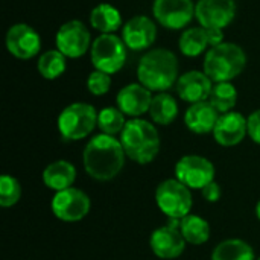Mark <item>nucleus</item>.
<instances>
[{"label": "nucleus", "mask_w": 260, "mask_h": 260, "mask_svg": "<svg viewBox=\"0 0 260 260\" xmlns=\"http://www.w3.org/2000/svg\"><path fill=\"white\" fill-rule=\"evenodd\" d=\"M247 64L244 49L235 43H221L212 47L204 58L203 72L215 82H230L239 76Z\"/></svg>", "instance_id": "nucleus-4"}, {"label": "nucleus", "mask_w": 260, "mask_h": 260, "mask_svg": "<svg viewBox=\"0 0 260 260\" xmlns=\"http://www.w3.org/2000/svg\"><path fill=\"white\" fill-rule=\"evenodd\" d=\"M256 216H257V219L260 221V200L257 201V204H256Z\"/></svg>", "instance_id": "nucleus-34"}, {"label": "nucleus", "mask_w": 260, "mask_h": 260, "mask_svg": "<svg viewBox=\"0 0 260 260\" xmlns=\"http://www.w3.org/2000/svg\"><path fill=\"white\" fill-rule=\"evenodd\" d=\"M50 209L59 221L78 222L88 215L91 209V201L84 190L78 187H69L66 190L55 192Z\"/></svg>", "instance_id": "nucleus-9"}, {"label": "nucleus", "mask_w": 260, "mask_h": 260, "mask_svg": "<svg viewBox=\"0 0 260 260\" xmlns=\"http://www.w3.org/2000/svg\"><path fill=\"white\" fill-rule=\"evenodd\" d=\"M247 125H248V136L250 139L260 145V110L253 111L247 117Z\"/></svg>", "instance_id": "nucleus-31"}, {"label": "nucleus", "mask_w": 260, "mask_h": 260, "mask_svg": "<svg viewBox=\"0 0 260 260\" xmlns=\"http://www.w3.org/2000/svg\"><path fill=\"white\" fill-rule=\"evenodd\" d=\"M149 245L152 253L163 260L180 257L186 250V241L180 232V219H168V224L152 232Z\"/></svg>", "instance_id": "nucleus-10"}, {"label": "nucleus", "mask_w": 260, "mask_h": 260, "mask_svg": "<svg viewBox=\"0 0 260 260\" xmlns=\"http://www.w3.org/2000/svg\"><path fill=\"white\" fill-rule=\"evenodd\" d=\"M207 32L203 26L184 30L178 40V47L186 56H198L207 49Z\"/></svg>", "instance_id": "nucleus-25"}, {"label": "nucleus", "mask_w": 260, "mask_h": 260, "mask_svg": "<svg viewBox=\"0 0 260 260\" xmlns=\"http://www.w3.org/2000/svg\"><path fill=\"white\" fill-rule=\"evenodd\" d=\"M152 14L163 27L178 30L195 17V5L192 0H154Z\"/></svg>", "instance_id": "nucleus-11"}, {"label": "nucleus", "mask_w": 260, "mask_h": 260, "mask_svg": "<svg viewBox=\"0 0 260 260\" xmlns=\"http://www.w3.org/2000/svg\"><path fill=\"white\" fill-rule=\"evenodd\" d=\"M157 37L155 23L146 15H136L129 18L122 29V40L131 50H145L151 47Z\"/></svg>", "instance_id": "nucleus-15"}, {"label": "nucleus", "mask_w": 260, "mask_h": 260, "mask_svg": "<svg viewBox=\"0 0 260 260\" xmlns=\"http://www.w3.org/2000/svg\"><path fill=\"white\" fill-rule=\"evenodd\" d=\"M201 195L207 203H218L222 195V189L216 181L209 183L204 189H201Z\"/></svg>", "instance_id": "nucleus-32"}, {"label": "nucleus", "mask_w": 260, "mask_h": 260, "mask_svg": "<svg viewBox=\"0 0 260 260\" xmlns=\"http://www.w3.org/2000/svg\"><path fill=\"white\" fill-rule=\"evenodd\" d=\"M125 149L120 139L108 134L91 137L82 151V165L88 177L96 181L116 178L125 166Z\"/></svg>", "instance_id": "nucleus-1"}, {"label": "nucleus", "mask_w": 260, "mask_h": 260, "mask_svg": "<svg viewBox=\"0 0 260 260\" xmlns=\"http://www.w3.org/2000/svg\"><path fill=\"white\" fill-rule=\"evenodd\" d=\"M149 116L157 125H171L178 116V104L174 96L166 91L157 93L152 98Z\"/></svg>", "instance_id": "nucleus-22"}, {"label": "nucleus", "mask_w": 260, "mask_h": 260, "mask_svg": "<svg viewBox=\"0 0 260 260\" xmlns=\"http://www.w3.org/2000/svg\"><path fill=\"white\" fill-rule=\"evenodd\" d=\"M98 114L96 108L90 104H70L58 116V131L66 140H82L98 126Z\"/></svg>", "instance_id": "nucleus-5"}, {"label": "nucleus", "mask_w": 260, "mask_h": 260, "mask_svg": "<svg viewBox=\"0 0 260 260\" xmlns=\"http://www.w3.org/2000/svg\"><path fill=\"white\" fill-rule=\"evenodd\" d=\"M212 134L218 145L225 146V148L236 146L248 134L247 119L238 111L224 113L219 116Z\"/></svg>", "instance_id": "nucleus-16"}, {"label": "nucleus", "mask_w": 260, "mask_h": 260, "mask_svg": "<svg viewBox=\"0 0 260 260\" xmlns=\"http://www.w3.org/2000/svg\"><path fill=\"white\" fill-rule=\"evenodd\" d=\"M126 59V46L114 34H102L91 44V62L96 70L117 73Z\"/></svg>", "instance_id": "nucleus-7"}, {"label": "nucleus", "mask_w": 260, "mask_h": 260, "mask_svg": "<svg viewBox=\"0 0 260 260\" xmlns=\"http://www.w3.org/2000/svg\"><path fill=\"white\" fill-rule=\"evenodd\" d=\"M236 15L235 0H198L195 17L203 27H227Z\"/></svg>", "instance_id": "nucleus-13"}, {"label": "nucleus", "mask_w": 260, "mask_h": 260, "mask_svg": "<svg viewBox=\"0 0 260 260\" xmlns=\"http://www.w3.org/2000/svg\"><path fill=\"white\" fill-rule=\"evenodd\" d=\"M257 260H260V257H257Z\"/></svg>", "instance_id": "nucleus-35"}, {"label": "nucleus", "mask_w": 260, "mask_h": 260, "mask_svg": "<svg viewBox=\"0 0 260 260\" xmlns=\"http://www.w3.org/2000/svg\"><path fill=\"white\" fill-rule=\"evenodd\" d=\"M180 232L187 244L203 245L210 239V224L198 215H187L180 219Z\"/></svg>", "instance_id": "nucleus-23"}, {"label": "nucleus", "mask_w": 260, "mask_h": 260, "mask_svg": "<svg viewBox=\"0 0 260 260\" xmlns=\"http://www.w3.org/2000/svg\"><path fill=\"white\" fill-rule=\"evenodd\" d=\"M155 204L168 219H183L193 207L192 189L177 178H168L155 189Z\"/></svg>", "instance_id": "nucleus-6"}, {"label": "nucleus", "mask_w": 260, "mask_h": 260, "mask_svg": "<svg viewBox=\"0 0 260 260\" xmlns=\"http://www.w3.org/2000/svg\"><path fill=\"white\" fill-rule=\"evenodd\" d=\"M212 260H257L251 245L242 239H225L212 253Z\"/></svg>", "instance_id": "nucleus-24"}, {"label": "nucleus", "mask_w": 260, "mask_h": 260, "mask_svg": "<svg viewBox=\"0 0 260 260\" xmlns=\"http://www.w3.org/2000/svg\"><path fill=\"white\" fill-rule=\"evenodd\" d=\"M55 43L66 58H81L90 47V32L82 21L70 20L58 29Z\"/></svg>", "instance_id": "nucleus-12"}, {"label": "nucleus", "mask_w": 260, "mask_h": 260, "mask_svg": "<svg viewBox=\"0 0 260 260\" xmlns=\"http://www.w3.org/2000/svg\"><path fill=\"white\" fill-rule=\"evenodd\" d=\"M219 116L218 110L209 101H203L192 104L186 110L184 123L187 129L195 134H209L213 133Z\"/></svg>", "instance_id": "nucleus-19"}, {"label": "nucleus", "mask_w": 260, "mask_h": 260, "mask_svg": "<svg viewBox=\"0 0 260 260\" xmlns=\"http://www.w3.org/2000/svg\"><path fill=\"white\" fill-rule=\"evenodd\" d=\"M76 180V168L67 160H56L47 165L43 171V183L47 189L55 192L73 187Z\"/></svg>", "instance_id": "nucleus-20"}, {"label": "nucleus", "mask_w": 260, "mask_h": 260, "mask_svg": "<svg viewBox=\"0 0 260 260\" xmlns=\"http://www.w3.org/2000/svg\"><path fill=\"white\" fill-rule=\"evenodd\" d=\"M66 56L58 49L44 52L37 62V69L44 79H56L66 72Z\"/></svg>", "instance_id": "nucleus-27"}, {"label": "nucleus", "mask_w": 260, "mask_h": 260, "mask_svg": "<svg viewBox=\"0 0 260 260\" xmlns=\"http://www.w3.org/2000/svg\"><path fill=\"white\" fill-rule=\"evenodd\" d=\"M110 87H111V75H108L105 72L94 70L87 78V88L94 96L107 94L110 91Z\"/></svg>", "instance_id": "nucleus-30"}, {"label": "nucleus", "mask_w": 260, "mask_h": 260, "mask_svg": "<svg viewBox=\"0 0 260 260\" xmlns=\"http://www.w3.org/2000/svg\"><path fill=\"white\" fill-rule=\"evenodd\" d=\"M213 88V81L198 70H190L181 75L177 81V93L184 101L192 104L209 101V96Z\"/></svg>", "instance_id": "nucleus-18"}, {"label": "nucleus", "mask_w": 260, "mask_h": 260, "mask_svg": "<svg viewBox=\"0 0 260 260\" xmlns=\"http://www.w3.org/2000/svg\"><path fill=\"white\" fill-rule=\"evenodd\" d=\"M209 102L218 110L219 114L230 113L238 102V90L232 82H218L212 88Z\"/></svg>", "instance_id": "nucleus-26"}, {"label": "nucleus", "mask_w": 260, "mask_h": 260, "mask_svg": "<svg viewBox=\"0 0 260 260\" xmlns=\"http://www.w3.org/2000/svg\"><path fill=\"white\" fill-rule=\"evenodd\" d=\"M175 178L192 190H201L209 183L215 181V166L203 155H183L175 163Z\"/></svg>", "instance_id": "nucleus-8"}, {"label": "nucleus", "mask_w": 260, "mask_h": 260, "mask_svg": "<svg viewBox=\"0 0 260 260\" xmlns=\"http://www.w3.org/2000/svg\"><path fill=\"white\" fill-rule=\"evenodd\" d=\"M137 78L151 91H166L178 81V59L168 49L146 52L137 66Z\"/></svg>", "instance_id": "nucleus-2"}, {"label": "nucleus", "mask_w": 260, "mask_h": 260, "mask_svg": "<svg viewBox=\"0 0 260 260\" xmlns=\"http://www.w3.org/2000/svg\"><path fill=\"white\" fill-rule=\"evenodd\" d=\"M206 29V27H204ZM207 32V41H209V46L215 47L221 43H224V34H222V29H218V27H207L206 29Z\"/></svg>", "instance_id": "nucleus-33"}, {"label": "nucleus", "mask_w": 260, "mask_h": 260, "mask_svg": "<svg viewBox=\"0 0 260 260\" xmlns=\"http://www.w3.org/2000/svg\"><path fill=\"white\" fill-rule=\"evenodd\" d=\"M21 198V186L17 178L12 175H2L0 177V206L8 209L15 206Z\"/></svg>", "instance_id": "nucleus-29"}, {"label": "nucleus", "mask_w": 260, "mask_h": 260, "mask_svg": "<svg viewBox=\"0 0 260 260\" xmlns=\"http://www.w3.org/2000/svg\"><path fill=\"white\" fill-rule=\"evenodd\" d=\"M120 143L129 160L139 165H149L160 152V134L157 128L140 117L129 119L120 133Z\"/></svg>", "instance_id": "nucleus-3"}, {"label": "nucleus", "mask_w": 260, "mask_h": 260, "mask_svg": "<svg viewBox=\"0 0 260 260\" xmlns=\"http://www.w3.org/2000/svg\"><path fill=\"white\" fill-rule=\"evenodd\" d=\"M128 120H125V114L117 107H107L102 108L98 114V128L102 134L117 136L123 131Z\"/></svg>", "instance_id": "nucleus-28"}, {"label": "nucleus", "mask_w": 260, "mask_h": 260, "mask_svg": "<svg viewBox=\"0 0 260 260\" xmlns=\"http://www.w3.org/2000/svg\"><path fill=\"white\" fill-rule=\"evenodd\" d=\"M91 26L102 34H113L122 26V15L117 8L110 3H101L90 14Z\"/></svg>", "instance_id": "nucleus-21"}, {"label": "nucleus", "mask_w": 260, "mask_h": 260, "mask_svg": "<svg viewBox=\"0 0 260 260\" xmlns=\"http://www.w3.org/2000/svg\"><path fill=\"white\" fill-rule=\"evenodd\" d=\"M152 91L148 90L145 85L139 84H128L125 85L116 98L117 108L131 119L140 117L145 113H149L151 102H152Z\"/></svg>", "instance_id": "nucleus-17"}, {"label": "nucleus", "mask_w": 260, "mask_h": 260, "mask_svg": "<svg viewBox=\"0 0 260 260\" xmlns=\"http://www.w3.org/2000/svg\"><path fill=\"white\" fill-rule=\"evenodd\" d=\"M6 49L18 59H30L41 49L38 32L26 23H17L6 32Z\"/></svg>", "instance_id": "nucleus-14"}]
</instances>
